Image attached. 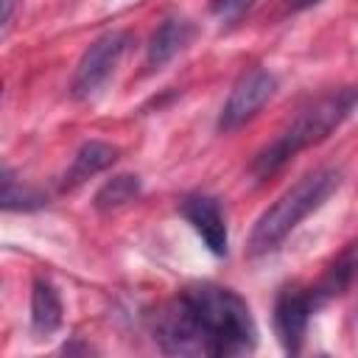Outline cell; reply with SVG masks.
Listing matches in <instances>:
<instances>
[{"label":"cell","instance_id":"cell-6","mask_svg":"<svg viewBox=\"0 0 358 358\" xmlns=\"http://www.w3.org/2000/svg\"><path fill=\"white\" fill-rule=\"evenodd\" d=\"M319 310V302L313 296V288H299V285H285L277 294L274 302V330L288 355H299L308 333L310 316Z\"/></svg>","mask_w":358,"mask_h":358},{"label":"cell","instance_id":"cell-8","mask_svg":"<svg viewBox=\"0 0 358 358\" xmlns=\"http://www.w3.org/2000/svg\"><path fill=\"white\" fill-rule=\"evenodd\" d=\"M196 34V25L185 17H168L162 20L151 36H148V45H145V67L148 70H159L165 67L176 53H182L190 39Z\"/></svg>","mask_w":358,"mask_h":358},{"label":"cell","instance_id":"cell-1","mask_svg":"<svg viewBox=\"0 0 358 358\" xmlns=\"http://www.w3.org/2000/svg\"><path fill=\"white\" fill-rule=\"evenodd\" d=\"M151 333L171 355H243L257 344L255 316L241 294L218 282H193L151 316Z\"/></svg>","mask_w":358,"mask_h":358},{"label":"cell","instance_id":"cell-4","mask_svg":"<svg viewBox=\"0 0 358 358\" xmlns=\"http://www.w3.org/2000/svg\"><path fill=\"white\" fill-rule=\"evenodd\" d=\"M131 45V34L126 31H109V34H101L78 59L76 64V73H73V81H70V92L73 98L78 101H87L92 98L106 81L109 76L117 70L120 59L126 56Z\"/></svg>","mask_w":358,"mask_h":358},{"label":"cell","instance_id":"cell-7","mask_svg":"<svg viewBox=\"0 0 358 358\" xmlns=\"http://www.w3.org/2000/svg\"><path fill=\"white\" fill-rule=\"evenodd\" d=\"M179 210L187 218V224L196 229V235L204 241V246L213 255L224 257L229 249V235H227V221H224L218 199H213L207 193H190L182 199Z\"/></svg>","mask_w":358,"mask_h":358},{"label":"cell","instance_id":"cell-10","mask_svg":"<svg viewBox=\"0 0 358 358\" xmlns=\"http://www.w3.org/2000/svg\"><path fill=\"white\" fill-rule=\"evenodd\" d=\"M115 159H117V148H115V145L101 143V140L84 143V145L76 151L70 168H67L64 176H62V190L78 187V185L87 182L90 176H95V173L106 171L109 165H115Z\"/></svg>","mask_w":358,"mask_h":358},{"label":"cell","instance_id":"cell-9","mask_svg":"<svg viewBox=\"0 0 358 358\" xmlns=\"http://www.w3.org/2000/svg\"><path fill=\"white\" fill-rule=\"evenodd\" d=\"M62 319L64 308L56 285L48 277H36L31 285V330L39 338H48L62 327Z\"/></svg>","mask_w":358,"mask_h":358},{"label":"cell","instance_id":"cell-13","mask_svg":"<svg viewBox=\"0 0 358 358\" xmlns=\"http://www.w3.org/2000/svg\"><path fill=\"white\" fill-rule=\"evenodd\" d=\"M252 6H255V0H210V14L218 17L221 22H235Z\"/></svg>","mask_w":358,"mask_h":358},{"label":"cell","instance_id":"cell-14","mask_svg":"<svg viewBox=\"0 0 358 358\" xmlns=\"http://www.w3.org/2000/svg\"><path fill=\"white\" fill-rule=\"evenodd\" d=\"M11 6H14V0H3V22L8 25V20H11Z\"/></svg>","mask_w":358,"mask_h":358},{"label":"cell","instance_id":"cell-3","mask_svg":"<svg viewBox=\"0 0 358 358\" xmlns=\"http://www.w3.org/2000/svg\"><path fill=\"white\" fill-rule=\"evenodd\" d=\"M338 185H341V171L336 168H316L305 173L255 221L249 232V255L260 257L274 252L310 213H316L330 199V193Z\"/></svg>","mask_w":358,"mask_h":358},{"label":"cell","instance_id":"cell-11","mask_svg":"<svg viewBox=\"0 0 358 358\" xmlns=\"http://www.w3.org/2000/svg\"><path fill=\"white\" fill-rule=\"evenodd\" d=\"M140 190H143V182H140L137 173H117V176H112L109 182H103V185L98 187L92 204H95V210H101V213L117 210V207L134 201V199L140 196Z\"/></svg>","mask_w":358,"mask_h":358},{"label":"cell","instance_id":"cell-2","mask_svg":"<svg viewBox=\"0 0 358 358\" xmlns=\"http://www.w3.org/2000/svg\"><path fill=\"white\" fill-rule=\"evenodd\" d=\"M355 106H358V84L341 87V90H333V92L316 98L313 103L299 109V115L255 157L252 173L257 179H268L302 148H310V145L322 143L324 137H330L352 115Z\"/></svg>","mask_w":358,"mask_h":358},{"label":"cell","instance_id":"cell-5","mask_svg":"<svg viewBox=\"0 0 358 358\" xmlns=\"http://www.w3.org/2000/svg\"><path fill=\"white\" fill-rule=\"evenodd\" d=\"M274 92H277V78H274V73H268V70H263V67H252L249 73H243V76L235 81V87H232L227 103L221 106L218 131L227 134V131H235V129H241L243 123H249V120L274 98Z\"/></svg>","mask_w":358,"mask_h":358},{"label":"cell","instance_id":"cell-12","mask_svg":"<svg viewBox=\"0 0 358 358\" xmlns=\"http://www.w3.org/2000/svg\"><path fill=\"white\" fill-rule=\"evenodd\" d=\"M42 204H45V199L36 190L17 182L8 168L3 171V210H8V213L11 210H36Z\"/></svg>","mask_w":358,"mask_h":358}]
</instances>
